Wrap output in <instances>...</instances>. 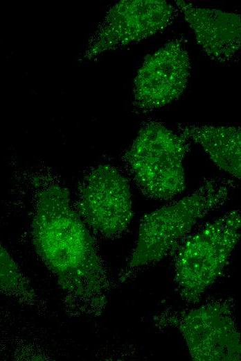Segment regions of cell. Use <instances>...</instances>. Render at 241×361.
Wrapping results in <instances>:
<instances>
[{
  "label": "cell",
  "instance_id": "1",
  "mask_svg": "<svg viewBox=\"0 0 241 361\" xmlns=\"http://www.w3.org/2000/svg\"><path fill=\"white\" fill-rule=\"evenodd\" d=\"M32 237L36 253L68 297L93 311L104 308L107 275L88 226L65 188L53 185L39 192Z\"/></svg>",
  "mask_w": 241,
  "mask_h": 361
},
{
  "label": "cell",
  "instance_id": "2",
  "mask_svg": "<svg viewBox=\"0 0 241 361\" xmlns=\"http://www.w3.org/2000/svg\"><path fill=\"white\" fill-rule=\"evenodd\" d=\"M235 186L231 179L205 178L190 194L143 216L139 222L134 248L120 280L124 281L134 271L175 254L194 226L228 201Z\"/></svg>",
  "mask_w": 241,
  "mask_h": 361
},
{
  "label": "cell",
  "instance_id": "3",
  "mask_svg": "<svg viewBox=\"0 0 241 361\" xmlns=\"http://www.w3.org/2000/svg\"><path fill=\"white\" fill-rule=\"evenodd\" d=\"M240 212H226L190 234L175 253L174 281L181 299L196 304L221 276L240 238Z\"/></svg>",
  "mask_w": 241,
  "mask_h": 361
},
{
  "label": "cell",
  "instance_id": "4",
  "mask_svg": "<svg viewBox=\"0 0 241 361\" xmlns=\"http://www.w3.org/2000/svg\"><path fill=\"white\" fill-rule=\"evenodd\" d=\"M190 141L159 121H148L124 154L123 160L142 194L170 201L186 187L184 160Z\"/></svg>",
  "mask_w": 241,
  "mask_h": 361
},
{
  "label": "cell",
  "instance_id": "5",
  "mask_svg": "<svg viewBox=\"0 0 241 361\" xmlns=\"http://www.w3.org/2000/svg\"><path fill=\"white\" fill-rule=\"evenodd\" d=\"M75 208L96 234L106 238L123 235L133 217L127 179L111 165L92 168L80 182Z\"/></svg>",
  "mask_w": 241,
  "mask_h": 361
},
{
  "label": "cell",
  "instance_id": "6",
  "mask_svg": "<svg viewBox=\"0 0 241 361\" xmlns=\"http://www.w3.org/2000/svg\"><path fill=\"white\" fill-rule=\"evenodd\" d=\"M166 321L180 332L193 360H240V333L227 301L172 312Z\"/></svg>",
  "mask_w": 241,
  "mask_h": 361
},
{
  "label": "cell",
  "instance_id": "7",
  "mask_svg": "<svg viewBox=\"0 0 241 361\" xmlns=\"http://www.w3.org/2000/svg\"><path fill=\"white\" fill-rule=\"evenodd\" d=\"M190 59L182 37H175L145 58L134 81L135 108L146 113L161 108L184 92Z\"/></svg>",
  "mask_w": 241,
  "mask_h": 361
},
{
  "label": "cell",
  "instance_id": "8",
  "mask_svg": "<svg viewBox=\"0 0 241 361\" xmlns=\"http://www.w3.org/2000/svg\"><path fill=\"white\" fill-rule=\"evenodd\" d=\"M176 12L163 0L123 1L107 15L91 51L97 54L151 37L169 26Z\"/></svg>",
  "mask_w": 241,
  "mask_h": 361
},
{
  "label": "cell",
  "instance_id": "9",
  "mask_svg": "<svg viewBox=\"0 0 241 361\" xmlns=\"http://www.w3.org/2000/svg\"><path fill=\"white\" fill-rule=\"evenodd\" d=\"M201 49L213 61L226 65L238 58L241 43L240 15L176 1Z\"/></svg>",
  "mask_w": 241,
  "mask_h": 361
},
{
  "label": "cell",
  "instance_id": "10",
  "mask_svg": "<svg viewBox=\"0 0 241 361\" xmlns=\"http://www.w3.org/2000/svg\"><path fill=\"white\" fill-rule=\"evenodd\" d=\"M180 135L200 145L213 163L238 180L241 175L240 128L222 125L179 124Z\"/></svg>",
  "mask_w": 241,
  "mask_h": 361
},
{
  "label": "cell",
  "instance_id": "11",
  "mask_svg": "<svg viewBox=\"0 0 241 361\" xmlns=\"http://www.w3.org/2000/svg\"><path fill=\"white\" fill-rule=\"evenodd\" d=\"M0 292L14 295L26 303H37V294L5 248L0 244Z\"/></svg>",
  "mask_w": 241,
  "mask_h": 361
}]
</instances>
